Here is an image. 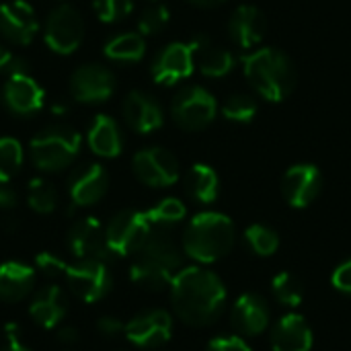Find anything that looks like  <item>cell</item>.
<instances>
[{
	"mask_svg": "<svg viewBox=\"0 0 351 351\" xmlns=\"http://www.w3.org/2000/svg\"><path fill=\"white\" fill-rule=\"evenodd\" d=\"M31 319L43 327V329H53L62 323L66 317V296L60 286H45L39 290L29 306Z\"/></svg>",
	"mask_w": 351,
	"mask_h": 351,
	"instance_id": "obj_24",
	"label": "cell"
},
{
	"mask_svg": "<svg viewBox=\"0 0 351 351\" xmlns=\"http://www.w3.org/2000/svg\"><path fill=\"white\" fill-rule=\"evenodd\" d=\"M2 101L14 115H33L43 107V90L27 72L12 74L2 86Z\"/></svg>",
	"mask_w": 351,
	"mask_h": 351,
	"instance_id": "obj_17",
	"label": "cell"
},
{
	"mask_svg": "<svg viewBox=\"0 0 351 351\" xmlns=\"http://www.w3.org/2000/svg\"><path fill=\"white\" fill-rule=\"evenodd\" d=\"M64 278L70 290L88 304L107 296L113 286L109 265L107 261H101V259H86V261L68 265Z\"/></svg>",
	"mask_w": 351,
	"mask_h": 351,
	"instance_id": "obj_7",
	"label": "cell"
},
{
	"mask_svg": "<svg viewBox=\"0 0 351 351\" xmlns=\"http://www.w3.org/2000/svg\"><path fill=\"white\" fill-rule=\"evenodd\" d=\"M115 90L113 74L97 64L78 68L70 78V93L80 103H103Z\"/></svg>",
	"mask_w": 351,
	"mask_h": 351,
	"instance_id": "obj_13",
	"label": "cell"
},
{
	"mask_svg": "<svg viewBox=\"0 0 351 351\" xmlns=\"http://www.w3.org/2000/svg\"><path fill=\"white\" fill-rule=\"evenodd\" d=\"M167 23H169V10H167V6L154 4V6H150V8H146L142 12L138 27H140V33L142 35H154L160 29H165Z\"/></svg>",
	"mask_w": 351,
	"mask_h": 351,
	"instance_id": "obj_36",
	"label": "cell"
},
{
	"mask_svg": "<svg viewBox=\"0 0 351 351\" xmlns=\"http://www.w3.org/2000/svg\"><path fill=\"white\" fill-rule=\"evenodd\" d=\"M150 232H152V224L146 212L123 210L115 214L105 228L107 249L111 255H117V257L136 255L146 243Z\"/></svg>",
	"mask_w": 351,
	"mask_h": 351,
	"instance_id": "obj_6",
	"label": "cell"
},
{
	"mask_svg": "<svg viewBox=\"0 0 351 351\" xmlns=\"http://www.w3.org/2000/svg\"><path fill=\"white\" fill-rule=\"evenodd\" d=\"M189 45L193 49L195 66L202 70V74L218 78V76H224L232 70L234 58L228 49L214 47L210 43V39H206V37H195Z\"/></svg>",
	"mask_w": 351,
	"mask_h": 351,
	"instance_id": "obj_25",
	"label": "cell"
},
{
	"mask_svg": "<svg viewBox=\"0 0 351 351\" xmlns=\"http://www.w3.org/2000/svg\"><path fill=\"white\" fill-rule=\"evenodd\" d=\"M23 72H27V62L10 53L4 45H0V74L12 76V74H23Z\"/></svg>",
	"mask_w": 351,
	"mask_h": 351,
	"instance_id": "obj_38",
	"label": "cell"
},
{
	"mask_svg": "<svg viewBox=\"0 0 351 351\" xmlns=\"http://www.w3.org/2000/svg\"><path fill=\"white\" fill-rule=\"evenodd\" d=\"M88 146L103 158H113L121 152V134L109 115H97L88 130Z\"/></svg>",
	"mask_w": 351,
	"mask_h": 351,
	"instance_id": "obj_26",
	"label": "cell"
},
{
	"mask_svg": "<svg viewBox=\"0 0 351 351\" xmlns=\"http://www.w3.org/2000/svg\"><path fill=\"white\" fill-rule=\"evenodd\" d=\"M134 173L136 177L150 187H169L179 179V162L177 158L158 146L140 150L134 156Z\"/></svg>",
	"mask_w": 351,
	"mask_h": 351,
	"instance_id": "obj_10",
	"label": "cell"
},
{
	"mask_svg": "<svg viewBox=\"0 0 351 351\" xmlns=\"http://www.w3.org/2000/svg\"><path fill=\"white\" fill-rule=\"evenodd\" d=\"M123 117L134 132L150 134L162 125L160 105L142 90H132L123 101Z\"/></svg>",
	"mask_w": 351,
	"mask_h": 351,
	"instance_id": "obj_21",
	"label": "cell"
},
{
	"mask_svg": "<svg viewBox=\"0 0 351 351\" xmlns=\"http://www.w3.org/2000/svg\"><path fill=\"white\" fill-rule=\"evenodd\" d=\"M23 165V148L12 138H0V181L8 183Z\"/></svg>",
	"mask_w": 351,
	"mask_h": 351,
	"instance_id": "obj_33",
	"label": "cell"
},
{
	"mask_svg": "<svg viewBox=\"0 0 351 351\" xmlns=\"http://www.w3.org/2000/svg\"><path fill=\"white\" fill-rule=\"evenodd\" d=\"M136 255L138 257L130 269V278L136 286L150 292L171 286L173 278L181 269V251L165 228L152 226V232Z\"/></svg>",
	"mask_w": 351,
	"mask_h": 351,
	"instance_id": "obj_2",
	"label": "cell"
},
{
	"mask_svg": "<svg viewBox=\"0 0 351 351\" xmlns=\"http://www.w3.org/2000/svg\"><path fill=\"white\" fill-rule=\"evenodd\" d=\"M146 216L154 228H167L185 218V206H183V202H179L175 197H167V199L158 202L154 208H150L146 212Z\"/></svg>",
	"mask_w": 351,
	"mask_h": 351,
	"instance_id": "obj_31",
	"label": "cell"
},
{
	"mask_svg": "<svg viewBox=\"0 0 351 351\" xmlns=\"http://www.w3.org/2000/svg\"><path fill=\"white\" fill-rule=\"evenodd\" d=\"M35 265H37L39 271H43V274L49 276V278L64 276V274H66V267H68V263L62 261L60 257H56L53 253H39V255L35 257Z\"/></svg>",
	"mask_w": 351,
	"mask_h": 351,
	"instance_id": "obj_37",
	"label": "cell"
},
{
	"mask_svg": "<svg viewBox=\"0 0 351 351\" xmlns=\"http://www.w3.org/2000/svg\"><path fill=\"white\" fill-rule=\"evenodd\" d=\"M173 119L183 130H202L216 117V99L202 86H187L173 99Z\"/></svg>",
	"mask_w": 351,
	"mask_h": 351,
	"instance_id": "obj_8",
	"label": "cell"
},
{
	"mask_svg": "<svg viewBox=\"0 0 351 351\" xmlns=\"http://www.w3.org/2000/svg\"><path fill=\"white\" fill-rule=\"evenodd\" d=\"M80 150V136L68 125H49L31 140V160L39 171L66 169Z\"/></svg>",
	"mask_w": 351,
	"mask_h": 351,
	"instance_id": "obj_5",
	"label": "cell"
},
{
	"mask_svg": "<svg viewBox=\"0 0 351 351\" xmlns=\"http://www.w3.org/2000/svg\"><path fill=\"white\" fill-rule=\"evenodd\" d=\"M93 8L101 21L115 23L132 12L134 2L132 0H93Z\"/></svg>",
	"mask_w": 351,
	"mask_h": 351,
	"instance_id": "obj_35",
	"label": "cell"
},
{
	"mask_svg": "<svg viewBox=\"0 0 351 351\" xmlns=\"http://www.w3.org/2000/svg\"><path fill=\"white\" fill-rule=\"evenodd\" d=\"M265 29H267V21H265L263 12L257 6H251V4L239 6L232 12L230 23H228L230 37L243 49H249V47L257 45L265 37Z\"/></svg>",
	"mask_w": 351,
	"mask_h": 351,
	"instance_id": "obj_22",
	"label": "cell"
},
{
	"mask_svg": "<svg viewBox=\"0 0 351 351\" xmlns=\"http://www.w3.org/2000/svg\"><path fill=\"white\" fill-rule=\"evenodd\" d=\"M78 331H76V327H70V325H64V327H60L58 329V339L62 341V343H76L78 341Z\"/></svg>",
	"mask_w": 351,
	"mask_h": 351,
	"instance_id": "obj_44",
	"label": "cell"
},
{
	"mask_svg": "<svg viewBox=\"0 0 351 351\" xmlns=\"http://www.w3.org/2000/svg\"><path fill=\"white\" fill-rule=\"evenodd\" d=\"M195 58L189 43L167 45L152 62V76L158 84H175L193 72Z\"/></svg>",
	"mask_w": 351,
	"mask_h": 351,
	"instance_id": "obj_16",
	"label": "cell"
},
{
	"mask_svg": "<svg viewBox=\"0 0 351 351\" xmlns=\"http://www.w3.org/2000/svg\"><path fill=\"white\" fill-rule=\"evenodd\" d=\"M331 282H333V286H335L339 292L351 294V259L343 261L341 265H337V269L333 271Z\"/></svg>",
	"mask_w": 351,
	"mask_h": 351,
	"instance_id": "obj_40",
	"label": "cell"
},
{
	"mask_svg": "<svg viewBox=\"0 0 351 351\" xmlns=\"http://www.w3.org/2000/svg\"><path fill=\"white\" fill-rule=\"evenodd\" d=\"M27 202L31 206L33 212L37 214H51L58 206V193H56V187L37 177V179H31L29 183V189H27Z\"/></svg>",
	"mask_w": 351,
	"mask_h": 351,
	"instance_id": "obj_29",
	"label": "cell"
},
{
	"mask_svg": "<svg viewBox=\"0 0 351 351\" xmlns=\"http://www.w3.org/2000/svg\"><path fill=\"white\" fill-rule=\"evenodd\" d=\"M243 64L249 82L267 101H284L296 86V70L292 60L276 47L257 49L245 56Z\"/></svg>",
	"mask_w": 351,
	"mask_h": 351,
	"instance_id": "obj_3",
	"label": "cell"
},
{
	"mask_svg": "<svg viewBox=\"0 0 351 351\" xmlns=\"http://www.w3.org/2000/svg\"><path fill=\"white\" fill-rule=\"evenodd\" d=\"M35 286V271L21 261H4L0 265V300L21 302Z\"/></svg>",
	"mask_w": 351,
	"mask_h": 351,
	"instance_id": "obj_23",
	"label": "cell"
},
{
	"mask_svg": "<svg viewBox=\"0 0 351 351\" xmlns=\"http://www.w3.org/2000/svg\"><path fill=\"white\" fill-rule=\"evenodd\" d=\"M125 337L130 343L150 350L167 343L173 333V321L167 311H148L134 317L125 325Z\"/></svg>",
	"mask_w": 351,
	"mask_h": 351,
	"instance_id": "obj_11",
	"label": "cell"
},
{
	"mask_svg": "<svg viewBox=\"0 0 351 351\" xmlns=\"http://www.w3.org/2000/svg\"><path fill=\"white\" fill-rule=\"evenodd\" d=\"M321 187H323V177L315 165H294L284 175V183H282L284 197L292 208L311 206L319 197Z\"/></svg>",
	"mask_w": 351,
	"mask_h": 351,
	"instance_id": "obj_14",
	"label": "cell"
},
{
	"mask_svg": "<svg viewBox=\"0 0 351 351\" xmlns=\"http://www.w3.org/2000/svg\"><path fill=\"white\" fill-rule=\"evenodd\" d=\"M171 302L183 323L206 327L220 319L226 304V288L210 269L181 267L171 282Z\"/></svg>",
	"mask_w": 351,
	"mask_h": 351,
	"instance_id": "obj_1",
	"label": "cell"
},
{
	"mask_svg": "<svg viewBox=\"0 0 351 351\" xmlns=\"http://www.w3.org/2000/svg\"><path fill=\"white\" fill-rule=\"evenodd\" d=\"M313 331L302 315L290 313L282 317L271 329V350L274 351H311Z\"/></svg>",
	"mask_w": 351,
	"mask_h": 351,
	"instance_id": "obj_20",
	"label": "cell"
},
{
	"mask_svg": "<svg viewBox=\"0 0 351 351\" xmlns=\"http://www.w3.org/2000/svg\"><path fill=\"white\" fill-rule=\"evenodd\" d=\"M191 2L197 4V6H204V8H214V6H218V4H222L226 0H191Z\"/></svg>",
	"mask_w": 351,
	"mask_h": 351,
	"instance_id": "obj_45",
	"label": "cell"
},
{
	"mask_svg": "<svg viewBox=\"0 0 351 351\" xmlns=\"http://www.w3.org/2000/svg\"><path fill=\"white\" fill-rule=\"evenodd\" d=\"M144 39L140 33H123L107 41L105 56L115 62H136L144 56Z\"/></svg>",
	"mask_w": 351,
	"mask_h": 351,
	"instance_id": "obj_28",
	"label": "cell"
},
{
	"mask_svg": "<svg viewBox=\"0 0 351 351\" xmlns=\"http://www.w3.org/2000/svg\"><path fill=\"white\" fill-rule=\"evenodd\" d=\"M271 290H274V296L278 298V302H282L286 306H298L304 298L300 280L290 271L278 274L271 282Z\"/></svg>",
	"mask_w": 351,
	"mask_h": 351,
	"instance_id": "obj_32",
	"label": "cell"
},
{
	"mask_svg": "<svg viewBox=\"0 0 351 351\" xmlns=\"http://www.w3.org/2000/svg\"><path fill=\"white\" fill-rule=\"evenodd\" d=\"M220 181L212 167L208 165H193L187 173V191L195 202L212 204L218 197Z\"/></svg>",
	"mask_w": 351,
	"mask_h": 351,
	"instance_id": "obj_27",
	"label": "cell"
},
{
	"mask_svg": "<svg viewBox=\"0 0 351 351\" xmlns=\"http://www.w3.org/2000/svg\"><path fill=\"white\" fill-rule=\"evenodd\" d=\"M4 351H33L29 350L23 341H21V337H19V329L14 327V325H6V348Z\"/></svg>",
	"mask_w": 351,
	"mask_h": 351,
	"instance_id": "obj_42",
	"label": "cell"
},
{
	"mask_svg": "<svg viewBox=\"0 0 351 351\" xmlns=\"http://www.w3.org/2000/svg\"><path fill=\"white\" fill-rule=\"evenodd\" d=\"M232 245L234 224L218 212L197 214L183 234V251L197 263H214L226 257Z\"/></svg>",
	"mask_w": 351,
	"mask_h": 351,
	"instance_id": "obj_4",
	"label": "cell"
},
{
	"mask_svg": "<svg viewBox=\"0 0 351 351\" xmlns=\"http://www.w3.org/2000/svg\"><path fill=\"white\" fill-rule=\"evenodd\" d=\"M84 35V23L78 10L70 4H62L53 8L45 23V43L56 53H72Z\"/></svg>",
	"mask_w": 351,
	"mask_h": 351,
	"instance_id": "obj_9",
	"label": "cell"
},
{
	"mask_svg": "<svg viewBox=\"0 0 351 351\" xmlns=\"http://www.w3.org/2000/svg\"><path fill=\"white\" fill-rule=\"evenodd\" d=\"M206 351H251L249 343L243 337L237 335H226V337H216L208 343Z\"/></svg>",
	"mask_w": 351,
	"mask_h": 351,
	"instance_id": "obj_39",
	"label": "cell"
},
{
	"mask_svg": "<svg viewBox=\"0 0 351 351\" xmlns=\"http://www.w3.org/2000/svg\"><path fill=\"white\" fill-rule=\"evenodd\" d=\"M107 185H109V177L105 169L101 165L88 162L72 173L68 181V193L76 208H86L97 204L105 195Z\"/></svg>",
	"mask_w": 351,
	"mask_h": 351,
	"instance_id": "obj_18",
	"label": "cell"
},
{
	"mask_svg": "<svg viewBox=\"0 0 351 351\" xmlns=\"http://www.w3.org/2000/svg\"><path fill=\"white\" fill-rule=\"evenodd\" d=\"M245 241L251 247L253 253L259 257H269L278 251L280 247V237L274 228L265 224H253L245 230Z\"/></svg>",
	"mask_w": 351,
	"mask_h": 351,
	"instance_id": "obj_30",
	"label": "cell"
},
{
	"mask_svg": "<svg viewBox=\"0 0 351 351\" xmlns=\"http://www.w3.org/2000/svg\"><path fill=\"white\" fill-rule=\"evenodd\" d=\"M269 306L263 296L247 292L232 306V325L243 335H261L269 327Z\"/></svg>",
	"mask_w": 351,
	"mask_h": 351,
	"instance_id": "obj_19",
	"label": "cell"
},
{
	"mask_svg": "<svg viewBox=\"0 0 351 351\" xmlns=\"http://www.w3.org/2000/svg\"><path fill=\"white\" fill-rule=\"evenodd\" d=\"M16 206V193L10 189L8 183H2L0 181V208L2 210H10Z\"/></svg>",
	"mask_w": 351,
	"mask_h": 351,
	"instance_id": "obj_43",
	"label": "cell"
},
{
	"mask_svg": "<svg viewBox=\"0 0 351 351\" xmlns=\"http://www.w3.org/2000/svg\"><path fill=\"white\" fill-rule=\"evenodd\" d=\"M97 329H99V333L111 337V335L123 333V331H125V325H123L119 319H115V317H101V319L97 321Z\"/></svg>",
	"mask_w": 351,
	"mask_h": 351,
	"instance_id": "obj_41",
	"label": "cell"
},
{
	"mask_svg": "<svg viewBox=\"0 0 351 351\" xmlns=\"http://www.w3.org/2000/svg\"><path fill=\"white\" fill-rule=\"evenodd\" d=\"M68 247L72 255L78 261L86 259H109V249H107V239H105V228L97 218H80L74 222V226L68 232Z\"/></svg>",
	"mask_w": 351,
	"mask_h": 351,
	"instance_id": "obj_12",
	"label": "cell"
},
{
	"mask_svg": "<svg viewBox=\"0 0 351 351\" xmlns=\"http://www.w3.org/2000/svg\"><path fill=\"white\" fill-rule=\"evenodd\" d=\"M37 27L35 10L25 0H10L0 4V33L8 41L27 45L33 41Z\"/></svg>",
	"mask_w": 351,
	"mask_h": 351,
	"instance_id": "obj_15",
	"label": "cell"
},
{
	"mask_svg": "<svg viewBox=\"0 0 351 351\" xmlns=\"http://www.w3.org/2000/svg\"><path fill=\"white\" fill-rule=\"evenodd\" d=\"M222 113L226 119L237 121V123H247L255 117L257 113V103L253 97L249 95H232L226 99V103L222 105Z\"/></svg>",
	"mask_w": 351,
	"mask_h": 351,
	"instance_id": "obj_34",
	"label": "cell"
}]
</instances>
